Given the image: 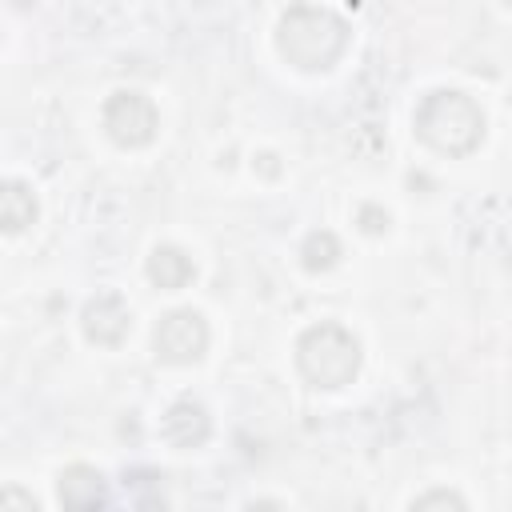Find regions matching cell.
Wrapping results in <instances>:
<instances>
[{"label": "cell", "mask_w": 512, "mask_h": 512, "mask_svg": "<svg viewBox=\"0 0 512 512\" xmlns=\"http://www.w3.org/2000/svg\"><path fill=\"white\" fill-rule=\"evenodd\" d=\"M276 52L300 72H328L348 52V24L320 4H292L276 24Z\"/></svg>", "instance_id": "6da1fadb"}, {"label": "cell", "mask_w": 512, "mask_h": 512, "mask_svg": "<svg viewBox=\"0 0 512 512\" xmlns=\"http://www.w3.org/2000/svg\"><path fill=\"white\" fill-rule=\"evenodd\" d=\"M416 136L440 156H468L484 140V112L456 88H436L416 104Z\"/></svg>", "instance_id": "7a4b0ae2"}, {"label": "cell", "mask_w": 512, "mask_h": 512, "mask_svg": "<svg viewBox=\"0 0 512 512\" xmlns=\"http://www.w3.org/2000/svg\"><path fill=\"white\" fill-rule=\"evenodd\" d=\"M296 368L316 388H344L360 372V340L344 324H312L296 340Z\"/></svg>", "instance_id": "3957f363"}, {"label": "cell", "mask_w": 512, "mask_h": 512, "mask_svg": "<svg viewBox=\"0 0 512 512\" xmlns=\"http://www.w3.org/2000/svg\"><path fill=\"white\" fill-rule=\"evenodd\" d=\"M104 132L120 144V148H144L156 140V128H160V112L156 104L144 96V92H132V88H120L104 100Z\"/></svg>", "instance_id": "277c9868"}, {"label": "cell", "mask_w": 512, "mask_h": 512, "mask_svg": "<svg viewBox=\"0 0 512 512\" xmlns=\"http://www.w3.org/2000/svg\"><path fill=\"white\" fill-rule=\"evenodd\" d=\"M152 344L164 364H196L208 352V324L196 308H172L160 316Z\"/></svg>", "instance_id": "5b68a950"}, {"label": "cell", "mask_w": 512, "mask_h": 512, "mask_svg": "<svg viewBox=\"0 0 512 512\" xmlns=\"http://www.w3.org/2000/svg\"><path fill=\"white\" fill-rule=\"evenodd\" d=\"M80 328H84V336H88L92 344L116 348V344L128 336V328H132V312H128V304H124L116 292H100V296H92V300L84 304Z\"/></svg>", "instance_id": "8992f818"}, {"label": "cell", "mask_w": 512, "mask_h": 512, "mask_svg": "<svg viewBox=\"0 0 512 512\" xmlns=\"http://www.w3.org/2000/svg\"><path fill=\"white\" fill-rule=\"evenodd\" d=\"M164 440L172 448H200L212 432V420H208V408L200 400H176L168 412H164V424H160Z\"/></svg>", "instance_id": "52a82bcc"}, {"label": "cell", "mask_w": 512, "mask_h": 512, "mask_svg": "<svg viewBox=\"0 0 512 512\" xmlns=\"http://www.w3.org/2000/svg\"><path fill=\"white\" fill-rule=\"evenodd\" d=\"M56 492H60V504L64 508H96V504H104V476L92 468V464H68L64 472H60V484H56Z\"/></svg>", "instance_id": "ba28073f"}, {"label": "cell", "mask_w": 512, "mask_h": 512, "mask_svg": "<svg viewBox=\"0 0 512 512\" xmlns=\"http://www.w3.org/2000/svg\"><path fill=\"white\" fill-rule=\"evenodd\" d=\"M192 276H196V264H192V256H188L184 248H176V244L152 248V256H148V280H152L156 288L180 292L184 284H192Z\"/></svg>", "instance_id": "9c48e42d"}, {"label": "cell", "mask_w": 512, "mask_h": 512, "mask_svg": "<svg viewBox=\"0 0 512 512\" xmlns=\"http://www.w3.org/2000/svg\"><path fill=\"white\" fill-rule=\"evenodd\" d=\"M32 220H36V196L28 192V184L8 180L4 192H0V224H4V232H20Z\"/></svg>", "instance_id": "30bf717a"}, {"label": "cell", "mask_w": 512, "mask_h": 512, "mask_svg": "<svg viewBox=\"0 0 512 512\" xmlns=\"http://www.w3.org/2000/svg\"><path fill=\"white\" fill-rule=\"evenodd\" d=\"M336 260H340V240H336L328 228L308 232V240H304V248H300V264H304L308 272H328Z\"/></svg>", "instance_id": "8fae6325"}, {"label": "cell", "mask_w": 512, "mask_h": 512, "mask_svg": "<svg viewBox=\"0 0 512 512\" xmlns=\"http://www.w3.org/2000/svg\"><path fill=\"white\" fill-rule=\"evenodd\" d=\"M436 504H440V508H448V504H452V508H464V496L440 488V492H424V496L412 500V508H436Z\"/></svg>", "instance_id": "7c38bea8"}, {"label": "cell", "mask_w": 512, "mask_h": 512, "mask_svg": "<svg viewBox=\"0 0 512 512\" xmlns=\"http://www.w3.org/2000/svg\"><path fill=\"white\" fill-rule=\"evenodd\" d=\"M360 228H364V232H372V236H380V232L388 228V212H380V208L364 204V208H360Z\"/></svg>", "instance_id": "4fadbf2b"}, {"label": "cell", "mask_w": 512, "mask_h": 512, "mask_svg": "<svg viewBox=\"0 0 512 512\" xmlns=\"http://www.w3.org/2000/svg\"><path fill=\"white\" fill-rule=\"evenodd\" d=\"M0 500H4V504H28V508H36V500H32V496H24V492H16V488H8Z\"/></svg>", "instance_id": "5bb4252c"}]
</instances>
